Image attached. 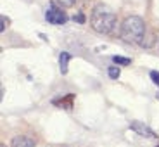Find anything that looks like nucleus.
Returning <instances> with one entry per match:
<instances>
[{
    "instance_id": "1",
    "label": "nucleus",
    "mask_w": 159,
    "mask_h": 147,
    "mask_svg": "<svg viewBox=\"0 0 159 147\" xmlns=\"http://www.w3.org/2000/svg\"><path fill=\"white\" fill-rule=\"evenodd\" d=\"M145 35V24L143 19L139 16H128L121 23V30H119V36L126 44H140Z\"/></svg>"
},
{
    "instance_id": "2",
    "label": "nucleus",
    "mask_w": 159,
    "mask_h": 147,
    "mask_svg": "<svg viewBox=\"0 0 159 147\" xmlns=\"http://www.w3.org/2000/svg\"><path fill=\"white\" fill-rule=\"evenodd\" d=\"M90 24L97 33L107 35V33H111L116 26V16L107 5H97V7L92 11Z\"/></svg>"
},
{
    "instance_id": "3",
    "label": "nucleus",
    "mask_w": 159,
    "mask_h": 147,
    "mask_svg": "<svg viewBox=\"0 0 159 147\" xmlns=\"http://www.w3.org/2000/svg\"><path fill=\"white\" fill-rule=\"evenodd\" d=\"M45 19H47L50 24H64L66 21H68V16H66L64 11H61L57 5L52 4L50 7L47 9V12H45Z\"/></svg>"
},
{
    "instance_id": "4",
    "label": "nucleus",
    "mask_w": 159,
    "mask_h": 147,
    "mask_svg": "<svg viewBox=\"0 0 159 147\" xmlns=\"http://www.w3.org/2000/svg\"><path fill=\"white\" fill-rule=\"evenodd\" d=\"M130 128H131L133 131H137L139 135L145 137V139H157V135H156L154 131H152L145 123H142V121H131Z\"/></svg>"
},
{
    "instance_id": "5",
    "label": "nucleus",
    "mask_w": 159,
    "mask_h": 147,
    "mask_svg": "<svg viewBox=\"0 0 159 147\" xmlns=\"http://www.w3.org/2000/svg\"><path fill=\"white\" fill-rule=\"evenodd\" d=\"M11 147H35V140L30 139V137L19 135V137H14L12 139Z\"/></svg>"
},
{
    "instance_id": "6",
    "label": "nucleus",
    "mask_w": 159,
    "mask_h": 147,
    "mask_svg": "<svg viewBox=\"0 0 159 147\" xmlns=\"http://www.w3.org/2000/svg\"><path fill=\"white\" fill-rule=\"evenodd\" d=\"M69 59H71V56H69L68 52H61V56H59V68H61V73L62 75H66L68 73V62Z\"/></svg>"
},
{
    "instance_id": "7",
    "label": "nucleus",
    "mask_w": 159,
    "mask_h": 147,
    "mask_svg": "<svg viewBox=\"0 0 159 147\" xmlns=\"http://www.w3.org/2000/svg\"><path fill=\"white\" fill-rule=\"evenodd\" d=\"M112 62H114V64H121V66H126V64H130L131 61L128 59V57H123V56H114V57H112Z\"/></svg>"
},
{
    "instance_id": "8",
    "label": "nucleus",
    "mask_w": 159,
    "mask_h": 147,
    "mask_svg": "<svg viewBox=\"0 0 159 147\" xmlns=\"http://www.w3.org/2000/svg\"><path fill=\"white\" fill-rule=\"evenodd\" d=\"M107 71H109V78H112V80H118L119 78V68H118V66H116V68L112 66V68H109Z\"/></svg>"
},
{
    "instance_id": "9",
    "label": "nucleus",
    "mask_w": 159,
    "mask_h": 147,
    "mask_svg": "<svg viewBox=\"0 0 159 147\" xmlns=\"http://www.w3.org/2000/svg\"><path fill=\"white\" fill-rule=\"evenodd\" d=\"M73 19H75L76 23H80V24H83L85 21H87V19H85V14H83V12H78V14H76V16L73 17Z\"/></svg>"
},
{
    "instance_id": "10",
    "label": "nucleus",
    "mask_w": 159,
    "mask_h": 147,
    "mask_svg": "<svg viewBox=\"0 0 159 147\" xmlns=\"http://www.w3.org/2000/svg\"><path fill=\"white\" fill-rule=\"evenodd\" d=\"M57 4L62 5V7H71L75 4V0H57Z\"/></svg>"
},
{
    "instance_id": "11",
    "label": "nucleus",
    "mask_w": 159,
    "mask_h": 147,
    "mask_svg": "<svg viewBox=\"0 0 159 147\" xmlns=\"http://www.w3.org/2000/svg\"><path fill=\"white\" fill-rule=\"evenodd\" d=\"M151 80L159 87V73L157 71H151Z\"/></svg>"
},
{
    "instance_id": "12",
    "label": "nucleus",
    "mask_w": 159,
    "mask_h": 147,
    "mask_svg": "<svg viewBox=\"0 0 159 147\" xmlns=\"http://www.w3.org/2000/svg\"><path fill=\"white\" fill-rule=\"evenodd\" d=\"M5 24H7V21H5V16H2V31H5Z\"/></svg>"
},
{
    "instance_id": "13",
    "label": "nucleus",
    "mask_w": 159,
    "mask_h": 147,
    "mask_svg": "<svg viewBox=\"0 0 159 147\" xmlns=\"http://www.w3.org/2000/svg\"><path fill=\"white\" fill-rule=\"evenodd\" d=\"M0 147H5V145H4V144H2V145H0Z\"/></svg>"
},
{
    "instance_id": "14",
    "label": "nucleus",
    "mask_w": 159,
    "mask_h": 147,
    "mask_svg": "<svg viewBox=\"0 0 159 147\" xmlns=\"http://www.w3.org/2000/svg\"><path fill=\"white\" fill-rule=\"evenodd\" d=\"M157 147H159V145H157Z\"/></svg>"
}]
</instances>
